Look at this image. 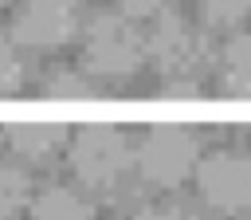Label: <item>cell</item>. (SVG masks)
Masks as SVG:
<instances>
[{"label": "cell", "instance_id": "1", "mask_svg": "<svg viewBox=\"0 0 251 220\" xmlns=\"http://www.w3.org/2000/svg\"><path fill=\"white\" fill-rule=\"evenodd\" d=\"M145 31L126 12H98L82 31V63L90 75L126 79L145 63Z\"/></svg>", "mask_w": 251, "mask_h": 220}, {"label": "cell", "instance_id": "2", "mask_svg": "<svg viewBox=\"0 0 251 220\" xmlns=\"http://www.w3.org/2000/svg\"><path fill=\"white\" fill-rule=\"evenodd\" d=\"M145 55L165 75V82H173V79L196 82L208 71V63H212V43H208V35L200 28H192L188 20H180L169 8L145 31Z\"/></svg>", "mask_w": 251, "mask_h": 220}, {"label": "cell", "instance_id": "3", "mask_svg": "<svg viewBox=\"0 0 251 220\" xmlns=\"http://www.w3.org/2000/svg\"><path fill=\"white\" fill-rule=\"evenodd\" d=\"M137 169L145 181L161 185V189H176L180 181H188L200 165V141L188 126L176 122H157L141 134L137 153H133Z\"/></svg>", "mask_w": 251, "mask_h": 220}, {"label": "cell", "instance_id": "4", "mask_svg": "<svg viewBox=\"0 0 251 220\" xmlns=\"http://www.w3.org/2000/svg\"><path fill=\"white\" fill-rule=\"evenodd\" d=\"M133 153L129 141L118 126L110 122H86L71 134V169L82 185L90 189H106L114 185L126 169H129Z\"/></svg>", "mask_w": 251, "mask_h": 220}, {"label": "cell", "instance_id": "5", "mask_svg": "<svg viewBox=\"0 0 251 220\" xmlns=\"http://www.w3.org/2000/svg\"><path fill=\"white\" fill-rule=\"evenodd\" d=\"M192 177L208 208L227 212V216L251 208V157L247 153H235V149L208 153Z\"/></svg>", "mask_w": 251, "mask_h": 220}, {"label": "cell", "instance_id": "6", "mask_svg": "<svg viewBox=\"0 0 251 220\" xmlns=\"http://www.w3.org/2000/svg\"><path fill=\"white\" fill-rule=\"evenodd\" d=\"M78 31V0H20L12 16L16 47H63Z\"/></svg>", "mask_w": 251, "mask_h": 220}, {"label": "cell", "instance_id": "7", "mask_svg": "<svg viewBox=\"0 0 251 220\" xmlns=\"http://www.w3.org/2000/svg\"><path fill=\"white\" fill-rule=\"evenodd\" d=\"M4 134H8V145L24 157H47L67 141L63 122H35V118L31 122H8Z\"/></svg>", "mask_w": 251, "mask_h": 220}, {"label": "cell", "instance_id": "8", "mask_svg": "<svg viewBox=\"0 0 251 220\" xmlns=\"http://www.w3.org/2000/svg\"><path fill=\"white\" fill-rule=\"evenodd\" d=\"M220 86L231 98H251V31H239L220 51Z\"/></svg>", "mask_w": 251, "mask_h": 220}, {"label": "cell", "instance_id": "9", "mask_svg": "<svg viewBox=\"0 0 251 220\" xmlns=\"http://www.w3.org/2000/svg\"><path fill=\"white\" fill-rule=\"evenodd\" d=\"M31 220H94V208L75 189L51 185L31 200Z\"/></svg>", "mask_w": 251, "mask_h": 220}, {"label": "cell", "instance_id": "10", "mask_svg": "<svg viewBox=\"0 0 251 220\" xmlns=\"http://www.w3.org/2000/svg\"><path fill=\"white\" fill-rule=\"evenodd\" d=\"M94 94V82L82 75V71H55L43 79V98H55V102H78V98H90Z\"/></svg>", "mask_w": 251, "mask_h": 220}, {"label": "cell", "instance_id": "11", "mask_svg": "<svg viewBox=\"0 0 251 220\" xmlns=\"http://www.w3.org/2000/svg\"><path fill=\"white\" fill-rule=\"evenodd\" d=\"M27 204V177L16 165H0V220H16Z\"/></svg>", "mask_w": 251, "mask_h": 220}, {"label": "cell", "instance_id": "12", "mask_svg": "<svg viewBox=\"0 0 251 220\" xmlns=\"http://www.w3.org/2000/svg\"><path fill=\"white\" fill-rule=\"evenodd\" d=\"M212 28H235L251 16V0H200Z\"/></svg>", "mask_w": 251, "mask_h": 220}, {"label": "cell", "instance_id": "13", "mask_svg": "<svg viewBox=\"0 0 251 220\" xmlns=\"http://www.w3.org/2000/svg\"><path fill=\"white\" fill-rule=\"evenodd\" d=\"M20 79H24V63L16 55V43H12V35H0V98L16 94Z\"/></svg>", "mask_w": 251, "mask_h": 220}, {"label": "cell", "instance_id": "14", "mask_svg": "<svg viewBox=\"0 0 251 220\" xmlns=\"http://www.w3.org/2000/svg\"><path fill=\"white\" fill-rule=\"evenodd\" d=\"M122 4V12L129 16V20H157L161 12H169L176 0H118Z\"/></svg>", "mask_w": 251, "mask_h": 220}, {"label": "cell", "instance_id": "15", "mask_svg": "<svg viewBox=\"0 0 251 220\" xmlns=\"http://www.w3.org/2000/svg\"><path fill=\"white\" fill-rule=\"evenodd\" d=\"M192 94H196V82H188V79L161 82V98H192Z\"/></svg>", "mask_w": 251, "mask_h": 220}, {"label": "cell", "instance_id": "16", "mask_svg": "<svg viewBox=\"0 0 251 220\" xmlns=\"http://www.w3.org/2000/svg\"><path fill=\"white\" fill-rule=\"evenodd\" d=\"M129 220H184L176 208H141V212H133Z\"/></svg>", "mask_w": 251, "mask_h": 220}, {"label": "cell", "instance_id": "17", "mask_svg": "<svg viewBox=\"0 0 251 220\" xmlns=\"http://www.w3.org/2000/svg\"><path fill=\"white\" fill-rule=\"evenodd\" d=\"M0 4H4V0H0Z\"/></svg>", "mask_w": 251, "mask_h": 220}]
</instances>
